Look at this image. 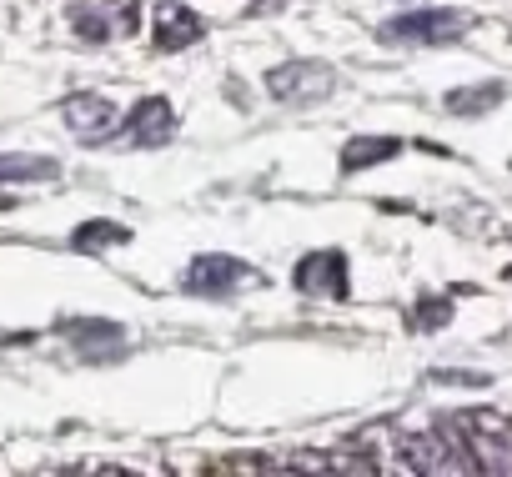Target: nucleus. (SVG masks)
I'll return each instance as SVG.
<instances>
[{"label": "nucleus", "instance_id": "f257e3e1", "mask_svg": "<svg viewBox=\"0 0 512 477\" xmlns=\"http://www.w3.org/2000/svg\"><path fill=\"white\" fill-rule=\"evenodd\" d=\"M447 422L462 437V452L472 457L477 472H512V417L492 407H467V412H447Z\"/></svg>", "mask_w": 512, "mask_h": 477}, {"label": "nucleus", "instance_id": "f03ea898", "mask_svg": "<svg viewBox=\"0 0 512 477\" xmlns=\"http://www.w3.org/2000/svg\"><path fill=\"white\" fill-rule=\"evenodd\" d=\"M467 26H472L467 11H407V16H392L377 36L392 46H447Z\"/></svg>", "mask_w": 512, "mask_h": 477}, {"label": "nucleus", "instance_id": "7ed1b4c3", "mask_svg": "<svg viewBox=\"0 0 512 477\" xmlns=\"http://www.w3.org/2000/svg\"><path fill=\"white\" fill-rule=\"evenodd\" d=\"M332 86H337V76H332V66H322V61H287V66L267 71L272 101H287V106H297V101H322V96H332Z\"/></svg>", "mask_w": 512, "mask_h": 477}, {"label": "nucleus", "instance_id": "20e7f679", "mask_svg": "<svg viewBox=\"0 0 512 477\" xmlns=\"http://www.w3.org/2000/svg\"><path fill=\"white\" fill-rule=\"evenodd\" d=\"M246 277H251L246 262L221 257V252H206V257H196V262L181 272V287H186L191 297H226V292H236Z\"/></svg>", "mask_w": 512, "mask_h": 477}, {"label": "nucleus", "instance_id": "39448f33", "mask_svg": "<svg viewBox=\"0 0 512 477\" xmlns=\"http://www.w3.org/2000/svg\"><path fill=\"white\" fill-rule=\"evenodd\" d=\"M297 292L327 297V302H347V257H342L337 247L302 257V262H297Z\"/></svg>", "mask_w": 512, "mask_h": 477}, {"label": "nucleus", "instance_id": "423d86ee", "mask_svg": "<svg viewBox=\"0 0 512 477\" xmlns=\"http://www.w3.org/2000/svg\"><path fill=\"white\" fill-rule=\"evenodd\" d=\"M206 36V21L191 11V6H181V0H161V6L151 11V41H156V51H186V46H196Z\"/></svg>", "mask_w": 512, "mask_h": 477}, {"label": "nucleus", "instance_id": "0eeeda50", "mask_svg": "<svg viewBox=\"0 0 512 477\" xmlns=\"http://www.w3.org/2000/svg\"><path fill=\"white\" fill-rule=\"evenodd\" d=\"M61 116H66L71 136H76V141H86V146H101V141H111V131H116V106H111L106 96H91V91L66 96Z\"/></svg>", "mask_w": 512, "mask_h": 477}, {"label": "nucleus", "instance_id": "6e6552de", "mask_svg": "<svg viewBox=\"0 0 512 477\" xmlns=\"http://www.w3.org/2000/svg\"><path fill=\"white\" fill-rule=\"evenodd\" d=\"M71 31L86 41H111L136 31V11H116L111 0H81V6H71Z\"/></svg>", "mask_w": 512, "mask_h": 477}, {"label": "nucleus", "instance_id": "1a4fd4ad", "mask_svg": "<svg viewBox=\"0 0 512 477\" xmlns=\"http://www.w3.org/2000/svg\"><path fill=\"white\" fill-rule=\"evenodd\" d=\"M171 101L166 96H146V101H136V111L126 116V126H121V136H126V146H166L171 141Z\"/></svg>", "mask_w": 512, "mask_h": 477}, {"label": "nucleus", "instance_id": "9d476101", "mask_svg": "<svg viewBox=\"0 0 512 477\" xmlns=\"http://www.w3.org/2000/svg\"><path fill=\"white\" fill-rule=\"evenodd\" d=\"M61 332L71 337V347H76L81 357H96V362H106V357L126 352V327H121V322H101V317H76V322H66Z\"/></svg>", "mask_w": 512, "mask_h": 477}, {"label": "nucleus", "instance_id": "9b49d317", "mask_svg": "<svg viewBox=\"0 0 512 477\" xmlns=\"http://www.w3.org/2000/svg\"><path fill=\"white\" fill-rule=\"evenodd\" d=\"M402 452L412 457L417 472H462L457 462H447V457H462V452H457L442 432H407V437H402ZM462 462H467V457H462ZM467 472H472V467H467Z\"/></svg>", "mask_w": 512, "mask_h": 477}, {"label": "nucleus", "instance_id": "f8f14e48", "mask_svg": "<svg viewBox=\"0 0 512 477\" xmlns=\"http://www.w3.org/2000/svg\"><path fill=\"white\" fill-rule=\"evenodd\" d=\"M61 161L56 156H31V151H0V186H31V181H56Z\"/></svg>", "mask_w": 512, "mask_h": 477}, {"label": "nucleus", "instance_id": "ddd939ff", "mask_svg": "<svg viewBox=\"0 0 512 477\" xmlns=\"http://www.w3.org/2000/svg\"><path fill=\"white\" fill-rule=\"evenodd\" d=\"M502 96H507L502 81H482V86H457V91H447L442 106H447L452 116H482V111H497Z\"/></svg>", "mask_w": 512, "mask_h": 477}, {"label": "nucleus", "instance_id": "4468645a", "mask_svg": "<svg viewBox=\"0 0 512 477\" xmlns=\"http://www.w3.org/2000/svg\"><path fill=\"white\" fill-rule=\"evenodd\" d=\"M402 151V141L397 136H352L347 146H342V171H367V166H377V161H387V156H397Z\"/></svg>", "mask_w": 512, "mask_h": 477}, {"label": "nucleus", "instance_id": "2eb2a0df", "mask_svg": "<svg viewBox=\"0 0 512 477\" xmlns=\"http://www.w3.org/2000/svg\"><path fill=\"white\" fill-rule=\"evenodd\" d=\"M121 242H131V231L121 221H86V226L71 231L76 252H101V247H121Z\"/></svg>", "mask_w": 512, "mask_h": 477}, {"label": "nucleus", "instance_id": "dca6fc26", "mask_svg": "<svg viewBox=\"0 0 512 477\" xmlns=\"http://www.w3.org/2000/svg\"><path fill=\"white\" fill-rule=\"evenodd\" d=\"M412 322H417V332H437V327L452 322V302L447 297H422L417 312H412Z\"/></svg>", "mask_w": 512, "mask_h": 477}, {"label": "nucleus", "instance_id": "f3484780", "mask_svg": "<svg viewBox=\"0 0 512 477\" xmlns=\"http://www.w3.org/2000/svg\"><path fill=\"white\" fill-rule=\"evenodd\" d=\"M267 11H282V0H251L246 16H267Z\"/></svg>", "mask_w": 512, "mask_h": 477}, {"label": "nucleus", "instance_id": "a211bd4d", "mask_svg": "<svg viewBox=\"0 0 512 477\" xmlns=\"http://www.w3.org/2000/svg\"><path fill=\"white\" fill-rule=\"evenodd\" d=\"M502 277H507V282H512V267H507V272H502Z\"/></svg>", "mask_w": 512, "mask_h": 477}]
</instances>
